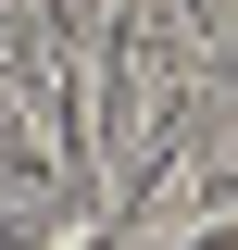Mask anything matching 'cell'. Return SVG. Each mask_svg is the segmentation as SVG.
I'll return each mask as SVG.
<instances>
[{
	"label": "cell",
	"mask_w": 238,
	"mask_h": 250,
	"mask_svg": "<svg viewBox=\"0 0 238 250\" xmlns=\"http://www.w3.org/2000/svg\"><path fill=\"white\" fill-rule=\"evenodd\" d=\"M138 238H150V225H125V213H100L88 238H50V250H138Z\"/></svg>",
	"instance_id": "6da1fadb"
}]
</instances>
